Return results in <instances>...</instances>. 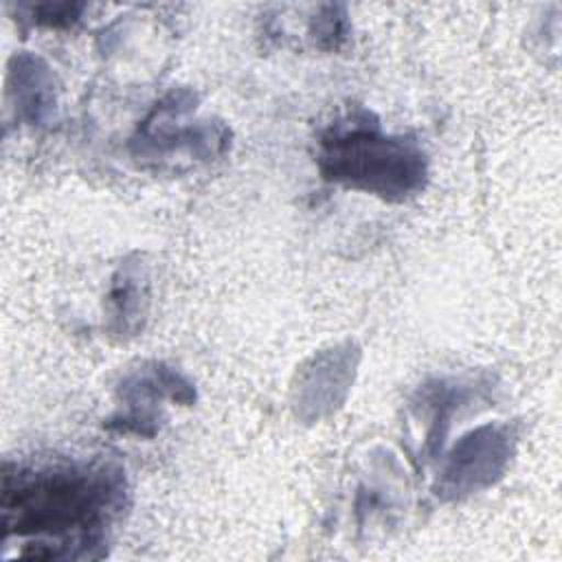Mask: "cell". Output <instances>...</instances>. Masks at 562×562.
I'll return each instance as SVG.
<instances>
[{"instance_id": "1", "label": "cell", "mask_w": 562, "mask_h": 562, "mask_svg": "<svg viewBox=\"0 0 562 562\" xmlns=\"http://www.w3.org/2000/svg\"><path fill=\"white\" fill-rule=\"evenodd\" d=\"M123 470L105 463H53L2 472L4 540L24 538L20 558H101L108 525L125 505Z\"/></svg>"}, {"instance_id": "2", "label": "cell", "mask_w": 562, "mask_h": 562, "mask_svg": "<svg viewBox=\"0 0 562 562\" xmlns=\"http://www.w3.org/2000/svg\"><path fill=\"white\" fill-rule=\"evenodd\" d=\"M318 171L347 189L400 202L417 193L428 176L422 147L404 136H389L367 112L334 123L318 145Z\"/></svg>"}, {"instance_id": "3", "label": "cell", "mask_w": 562, "mask_h": 562, "mask_svg": "<svg viewBox=\"0 0 562 562\" xmlns=\"http://www.w3.org/2000/svg\"><path fill=\"white\" fill-rule=\"evenodd\" d=\"M512 443V432L503 424H483L470 430L448 452L435 494L443 501H457L494 485L509 465Z\"/></svg>"}, {"instance_id": "4", "label": "cell", "mask_w": 562, "mask_h": 562, "mask_svg": "<svg viewBox=\"0 0 562 562\" xmlns=\"http://www.w3.org/2000/svg\"><path fill=\"white\" fill-rule=\"evenodd\" d=\"M193 108V94L187 90L171 92L140 123L132 140L136 156H158L176 149H187L195 158H211L226 149L228 130L222 123L178 125L182 114Z\"/></svg>"}, {"instance_id": "5", "label": "cell", "mask_w": 562, "mask_h": 562, "mask_svg": "<svg viewBox=\"0 0 562 562\" xmlns=\"http://www.w3.org/2000/svg\"><path fill=\"white\" fill-rule=\"evenodd\" d=\"M121 408L108 419L110 430L154 437L160 422V402L171 400L180 404H191L195 391L189 380H184L176 369L160 362L145 364L130 371L119 384Z\"/></svg>"}, {"instance_id": "6", "label": "cell", "mask_w": 562, "mask_h": 562, "mask_svg": "<svg viewBox=\"0 0 562 562\" xmlns=\"http://www.w3.org/2000/svg\"><path fill=\"white\" fill-rule=\"evenodd\" d=\"M358 349L351 342H342L312 356L296 373L292 384V406L303 422H318L331 415L351 386Z\"/></svg>"}, {"instance_id": "7", "label": "cell", "mask_w": 562, "mask_h": 562, "mask_svg": "<svg viewBox=\"0 0 562 562\" xmlns=\"http://www.w3.org/2000/svg\"><path fill=\"white\" fill-rule=\"evenodd\" d=\"M55 105V79L50 68L31 53L11 59L7 72V108L18 121L42 123Z\"/></svg>"}, {"instance_id": "8", "label": "cell", "mask_w": 562, "mask_h": 562, "mask_svg": "<svg viewBox=\"0 0 562 562\" xmlns=\"http://www.w3.org/2000/svg\"><path fill=\"white\" fill-rule=\"evenodd\" d=\"M147 307V268L134 257L121 263L108 294V316L114 334L138 331Z\"/></svg>"}, {"instance_id": "9", "label": "cell", "mask_w": 562, "mask_h": 562, "mask_svg": "<svg viewBox=\"0 0 562 562\" xmlns=\"http://www.w3.org/2000/svg\"><path fill=\"white\" fill-rule=\"evenodd\" d=\"M472 397L470 384L461 382H435L422 389L419 404L428 411V426L424 432V454H435L441 448L454 411H459Z\"/></svg>"}, {"instance_id": "10", "label": "cell", "mask_w": 562, "mask_h": 562, "mask_svg": "<svg viewBox=\"0 0 562 562\" xmlns=\"http://www.w3.org/2000/svg\"><path fill=\"white\" fill-rule=\"evenodd\" d=\"M325 13L314 22V37L321 48H336L347 33L342 7H325Z\"/></svg>"}, {"instance_id": "11", "label": "cell", "mask_w": 562, "mask_h": 562, "mask_svg": "<svg viewBox=\"0 0 562 562\" xmlns=\"http://www.w3.org/2000/svg\"><path fill=\"white\" fill-rule=\"evenodd\" d=\"M83 4H37L33 7V15L37 24H48V26H59V24H70L77 20V13L81 11Z\"/></svg>"}]
</instances>
